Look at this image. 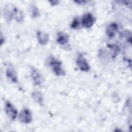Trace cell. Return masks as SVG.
<instances>
[{"mask_svg": "<svg viewBox=\"0 0 132 132\" xmlns=\"http://www.w3.org/2000/svg\"><path fill=\"white\" fill-rule=\"evenodd\" d=\"M37 38L39 43L42 45H46L50 40L48 35L41 31H38L37 32Z\"/></svg>", "mask_w": 132, "mask_h": 132, "instance_id": "30bf717a", "label": "cell"}, {"mask_svg": "<svg viewBox=\"0 0 132 132\" xmlns=\"http://www.w3.org/2000/svg\"><path fill=\"white\" fill-rule=\"evenodd\" d=\"M30 76L34 84L36 86H40L43 82V78L40 73L34 67L31 68Z\"/></svg>", "mask_w": 132, "mask_h": 132, "instance_id": "8992f818", "label": "cell"}, {"mask_svg": "<svg viewBox=\"0 0 132 132\" xmlns=\"http://www.w3.org/2000/svg\"><path fill=\"white\" fill-rule=\"evenodd\" d=\"M107 47L109 50L111 57L112 58H115L120 52V48L119 46L115 44H108Z\"/></svg>", "mask_w": 132, "mask_h": 132, "instance_id": "4fadbf2b", "label": "cell"}, {"mask_svg": "<svg viewBox=\"0 0 132 132\" xmlns=\"http://www.w3.org/2000/svg\"><path fill=\"white\" fill-rule=\"evenodd\" d=\"M74 2L76 3H77V4H79V5L84 4L86 3H87V1H85V0H76V1H74Z\"/></svg>", "mask_w": 132, "mask_h": 132, "instance_id": "ac0fdd59", "label": "cell"}, {"mask_svg": "<svg viewBox=\"0 0 132 132\" xmlns=\"http://www.w3.org/2000/svg\"><path fill=\"white\" fill-rule=\"evenodd\" d=\"M118 31V25L116 23L109 24L106 28V34L109 38H112Z\"/></svg>", "mask_w": 132, "mask_h": 132, "instance_id": "ba28073f", "label": "cell"}, {"mask_svg": "<svg viewBox=\"0 0 132 132\" xmlns=\"http://www.w3.org/2000/svg\"><path fill=\"white\" fill-rule=\"evenodd\" d=\"M49 64L56 75L63 76L65 75V72L62 68V63L59 60L54 57H51L49 59Z\"/></svg>", "mask_w": 132, "mask_h": 132, "instance_id": "6da1fadb", "label": "cell"}, {"mask_svg": "<svg viewBox=\"0 0 132 132\" xmlns=\"http://www.w3.org/2000/svg\"><path fill=\"white\" fill-rule=\"evenodd\" d=\"M13 19L15 20L17 22L21 23L24 20V14L22 11L15 6L14 8Z\"/></svg>", "mask_w": 132, "mask_h": 132, "instance_id": "5bb4252c", "label": "cell"}, {"mask_svg": "<svg viewBox=\"0 0 132 132\" xmlns=\"http://www.w3.org/2000/svg\"><path fill=\"white\" fill-rule=\"evenodd\" d=\"M76 63L81 71L87 72L90 70V65L87 59L81 54L78 55L76 59Z\"/></svg>", "mask_w": 132, "mask_h": 132, "instance_id": "3957f363", "label": "cell"}, {"mask_svg": "<svg viewBox=\"0 0 132 132\" xmlns=\"http://www.w3.org/2000/svg\"><path fill=\"white\" fill-rule=\"evenodd\" d=\"M79 25H80V22H79V19L77 17L74 18V19L73 20L72 22L71 23V27L72 29H76L79 28Z\"/></svg>", "mask_w": 132, "mask_h": 132, "instance_id": "2e32d148", "label": "cell"}, {"mask_svg": "<svg viewBox=\"0 0 132 132\" xmlns=\"http://www.w3.org/2000/svg\"><path fill=\"white\" fill-rule=\"evenodd\" d=\"M69 37L68 34L63 32H59L57 37V42L60 45H63L67 44L69 41Z\"/></svg>", "mask_w": 132, "mask_h": 132, "instance_id": "8fae6325", "label": "cell"}, {"mask_svg": "<svg viewBox=\"0 0 132 132\" xmlns=\"http://www.w3.org/2000/svg\"><path fill=\"white\" fill-rule=\"evenodd\" d=\"M59 1H49V3L51 4V5L52 6H55V5H57V4H58L59 3Z\"/></svg>", "mask_w": 132, "mask_h": 132, "instance_id": "d6986e66", "label": "cell"}, {"mask_svg": "<svg viewBox=\"0 0 132 132\" xmlns=\"http://www.w3.org/2000/svg\"><path fill=\"white\" fill-rule=\"evenodd\" d=\"M14 7L11 5H7L4 8V15L7 22H10L13 19Z\"/></svg>", "mask_w": 132, "mask_h": 132, "instance_id": "9c48e42d", "label": "cell"}, {"mask_svg": "<svg viewBox=\"0 0 132 132\" xmlns=\"http://www.w3.org/2000/svg\"><path fill=\"white\" fill-rule=\"evenodd\" d=\"M30 15L32 18H36L40 15L38 7L34 4H32L30 6Z\"/></svg>", "mask_w": 132, "mask_h": 132, "instance_id": "9a60e30c", "label": "cell"}, {"mask_svg": "<svg viewBox=\"0 0 132 132\" xmlns=\"http://www.w3.org/2000/svg\"><path fill=\"white\" fill-rule=\"evenodd\" d=\"M6 75L7 77L13 83L18 82V78L16 72L12 65L9 64L6 68Z\"/></svg>", "mask_w": 132, "mask_h": 132, "instance_id": "52a82bcc", "label": "cell"}, {"mask_svg": "<svg viewBox=\"0 0 132 132\" xmlns=\"http://www.w3.org/2000/svg\"><path fill=\"white\" fill-rule=\"evenodd\" d=\"M80 21L81 26L83 27L90 28L94 25L95 22V18L92 13L87 12L82 15Z\"/></svg>", "mask_w": 132, "mask_h": 132, "instance_id": "7a4b0ae2", "label": "cell"}, {"mask_svg": "<svg viewBox=\"0 0 132 132\" xmlns=\"http://www.w3.org/2000/svg\"><path fill=\"white\" fill-rule=\"evenodd\" d=\"M19 119L20 121L23 123H30L32 120V114L30 110L26 108H23L19 114Z\"/></svg>", "mask_w": 132, "mask_h": 132, "instance_id": "5b68a950", "label": "cell"}, {"mask_svg": "<svg viewBox=\"0 0 132 132\" xmlns=\"http://www.w3.org/2000/svg\"><path fill=\"white\" fill-rule=\"evenodd\" d=\"M5 111L7 116L12 120L15 119L18 116V111L15 107L9 101H7L5 105Z\"/></svg>", "mask_w": 132, "mask_h": 132, "instance_id": "277c9868", "label": "cell"}, {"mask_svg": "<svg viewBox=\"0 0 132 132\" xmlns=\"http://www.w3.org/2000/svg\"><path fill=\"white\" fill-rule=\"evenodd\" d=\"M31 97L33 100L40 105L43 106V97L42 93L39 91H34L31 93Z\"/></svg>", "mask_w": 132, "mask_h": 132, "instance_id": "7c38bea8", "label": "cell"}, {"mask_svg": "<svg viewBox=\"0 0 132 132\" xmlns=\"http://www.w3.org/2000/svg\"><path fill=\"white\" fill-rule=\"evenodd\" d=\"M123 36L126 39L127 42L131 43V32L129 31H125L123 33Z\"/></svg>", "mask_w": 132, "mask_h": 132, "instance_id": "e0dca14e", "label": "cell"}]
</instances>
